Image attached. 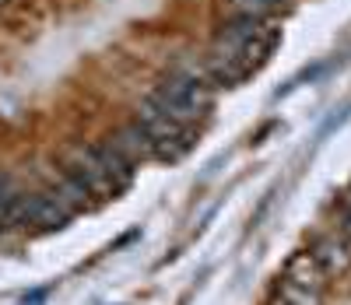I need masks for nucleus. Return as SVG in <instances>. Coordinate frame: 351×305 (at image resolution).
Returning <instances> with one entry per match:
<instances>
[{
    "label": "nucleus",
    "mask_w": 351,
    "mask_h": 305,
    "mask_svg": "<svg viewBox=\"0 0 351 305\" xmlns=\"http://www.w3.org/2000/svg\"><path fill=\"white\" fill-rule=\"evenodd\" d=\"M106 141L120 151L127 162H134V165L155 162V155H152V137H148V130H144L137 119H134V123H127V127H120V130H112Z\"/></svg>",
    "instance_id": "4"
},
{
    "label": "nucleus",
    "mask_w": 351,
    "mask_h": 305,
    "mask_svg": "<svg viewBox=\"0 0 351 305\" xmlns=\"http://www.w3.org/2000/svg\"><path fill=\"white\" fill-rule=\"evenodd\" d=\"M137 123L148 130V137H152V155H155V162L176 165V162H183V158L190 155V147H193V127L180 123V119H172V116H165V112L155 109L148 99H144L141 109H137Z\"/></svg>",
    "instance_id": "2"
},
{
    "label": "nucleus",
    "mask_w": 351,
    "mask_h": 305,
    "mask_svg": "<svg viewBox=\"0 0 351 305\" xmlns=\"http://www.w3.org/2000/svg\"><path fill=\"white\" fill-rule=\"evenodd\" d=\"M43 302H46V291H32L25 298V305H43Z\"/></svg>",
    "instance_id": "10"
},
{
    "label": "nucleus",
    "mask_w": 351,
    "mask_h": 305,
    "mask_svg": "<svg viewBox=\"0 0 351 305\" xmlns=\"http://www.w3.org/2000/svg\"><path fill=\"white\" fill-rule=\"evenodd\" d=\"M74 218V210L56 200L49 190H21L14 204V225H36L43 232H60Z\"/></svg>",
    "instance_id": "3"
},
{
    "label": "nucleus",
    "mask_w": 351,
    "mask_h": 305,
    "mask_svg": "<svg viewBox=\"0 0 351 305\" xmlns=\"http://www.w3.org/2000/svg\"><path fill=\"white\" fill-rule=\"evenodd\" d=\"M309 253L316 256V263H319V267H324L327 278L351 270V242H348L344 235H327V239H319Z\"/></svg>",
    "instance_id": "5"
},
{
    "label": "nucleus",
    "mask_w": 351,
    "mask_h": 305,
    "mask_svg": "<svg viewBox=\"0 0 351 305\" xmlns=\"http://www.w3.org/2000/svg\"><path fill=\"white\" fill-rule=\"evenodd\" d=\"M8 4H11V0H0V8H8Z\"/></svg>",
    "instance_id": "11"
},
{
    "label": "nucleus",
    "mask_w": 351,
    "mask_h": 305,
    "mask_svg": "<svg viewBox=\"0 0 351 305\" xmlns=\"http://www.w3.org/2000/svg\"><path fill=\"white\" fill-rule=\"evenodd\" d=\"M225 8H228V14H246V18L271 21L274 14L291 8V0H225Z\"/></svg>",
    "instance_id": "7"
},
{
    "label": "nucleus",
    "mask_w": 351,
    "mask_h": 305,
    "mask_svg": "<svg viewBox=\"0 0 351 305\" xmlns=\"http://www.w3.org/2000/svg\"><path fill=\"white\" fill-rule=\"evenodd\" d=\"M278 305H285V302H278Z\"/></svg>",
    "instance_id": "12"
},
{
    "label": "nucleus",
    "mask_w": 351,
    "mask_h": 305,
    "mask_svg": "<svg viewBox=\"0 0 351 305\" xmlns=\"http://www.w3.org/2000/svg\"><path fill=\"white\" fill-rule=\"evenodd\" d=\"M341 235L351 242V190L344 193V210H341Z\"/></svg>",
    "instance_id": "9"
},
{
    "label": "nucleus",
    "mask_w": 351,
    "mask_h": 305,
    "mask_svg": "<svg viewBox=\"0 0 351 305\" xmlns=\"http://www.w3.org/2000/svg\"><path fill=\"white\" fill-rule=\"evenodd\" d=\"M281 302L285 305H319V291L291 284V281H281Z\"/></svg>",
    "instance_id": "8"
},
{
    "label": "nucleus",
    "mask_w": 351,
    "mask_h": 305,
    "mask_svg": "<svg viewBox=\"0 0 351 305\" xmlns=\"http://www.w3.org/2000/svg\"><path fill=\"white\" fill-rule=\"evenodd\" d=\"M148 102L155 109H162L165 116L180 119V123L193 127L197 119H204L215 106V88L208 84V77L200 74V64H186V67H172L148 95Z\"/></svg>",
    "instance_id": "1"
},
{
    "label": "nucleus",
    "mask_w": 351,
    "mask_h": 305,
    "mask_svg": "<svg viewBox=\"0 0 351 305\" xmlns=\"http://www.w3.org/2000/svg\"><path fill=\"white\" fill-rule=\"evenodd\" d=\"M285 281L302 284V288H313V291H324L327 273H324V267L316 263V256L306 249V253H295V256L285 263Z\"/></svg>",
    "instance_id": "6"
}]
</instances>
